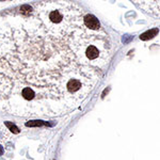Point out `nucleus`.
I'll return each instance as SVG.
<instances>
[{"label": "nucleus", "mask_w": 160, "mask_h": 160, "mask_svg": "<svg viewBox=\"0 0 160 160\" xmlns=\"http://www.w3.org/2000/svg\"><path fill=\"white\" fill-rule=\"evenodd\" d=\"M94 15L71 1H42L0 14V111L59 116L88 97L111 60Z\"/></svg>", "instance_id": "1"}]
</instances>
